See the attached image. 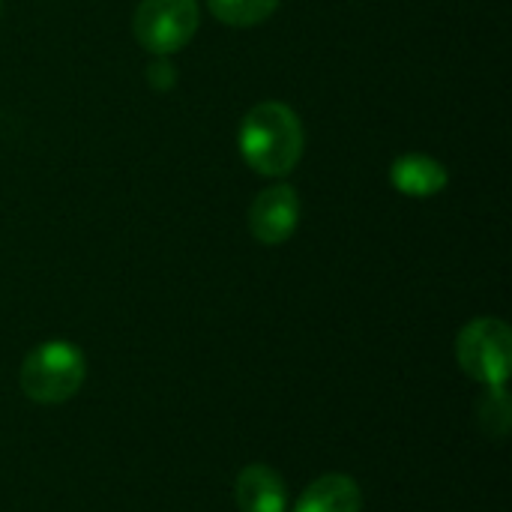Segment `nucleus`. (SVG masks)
I'll return each instance as SVG.
<instances>
[{"label":"nucleus","instance_id":"7","mask_svg":"<svg viewBox=\"0 0 512 512\" xmlns=\"http://www.w3.org/2000/svg\"><path fill=\"white\" fill-rule=\"evenodd\" d=\"M390 180L408 198H432L447 189L450 174L438 159H432L426 153H405L393 162Z\"/></svg>","mask_w":512,"mask_h":512},{"label":"nucleus","instance_id":"9","mask_svg":"<svg viewBox=\"0 0 512 512\" xmlns=\"http://www.w3.org/2000/svg\"><path fill=\"white\" fill-rule=\"evenodd\" d=\"M207 6L219 21L231 27H252L273 15L279 0H207Z\"/></svg>","mask_w":512,"mask_h":512},{"label":"nucleus","instance_id":"10","mask_svg":"<svg viewBox=\"0 0 512 512\" xmlns=\"http://www.w3.org/2000/svg\"><path fill=\"white\" fill-rule=\"evenodd\" d=\"M477 414H480V423L489 435L495 438H504L510 432V396L504 387H486L480 405H477Z\"/></svg>","mask_w":512,"mask_h":512},{"label":"nucleus","instance_id":"3","mask_svg":"<svg viewBox=\"0 0 512 512\" xmlns=\"http://www.w3.org/2000/svg\"><path fill=\"white\" fill-rule=\"evenodd\" d=\"M456 360L465 375L486 387H504L512 369V333L498 318H477L456 339Z\"/></svg>","mask_w":512,"mask_h":512},{"label":"nucleus","instance_id":"1","mask_svg":"<svg viewBox=\"0 0 512 512\" xmlns=\"http://www.w3.org/2000/svg\"><path fill=\"white\" fill-rule=\"evenodd\" d=\"M240 153L264 177H288L303 156L300 117L285 102H261L240 123Z\"/></svg>","mask_w":512,"mask_h":512},{"label":"nucleus","instance_id":"4","mask_svg":"<svg viewBox=\"0 0 512 512\" xmlns=\"http://www.w3.org/2000/svg\"><path fill=\"white\" fill-rule=\"evenodd\" d=\"M135 36L150 54H174L189 45L198 30L195 0H141L135 9Z\"/></svg>","mask_w":512,"mask_h":512},{"label":"nucleus","instance_id":"5","mask_svg":"<svg viewBox=\"0 0 512 512\" xmlns=\"http://www.w3.org/2000/svg\"><path fill=\"white\" fill-rule=\"evenodd\" d=\"M300 222V198L291 186L264 189L249 210V231L264 246L285 243Z\"/></svg>","mask_w":512,"mask_h":512},{"label":"nucleus","instance_id":"8","mask_svg":"<svg viewBox=\"0 0 512 512\" xmlns=\"http://www.w3.org/2000/svg\"><path fill=\"white\" fill-rule=\"evenodd\" d=\"M363 495L360 486L345 474H327L306 486L294 512H360Z\"/></svg>","mask_w":512,"mask_h":512},{"label":"nucleus","instance_id":"2","mask_svg":"<svg viewBox=\"0 0 512 512\" xmlns=\"http://www.w3.org/2000/svg\"><path fill=\"white\" fill-rule=\"evenodd\" d=\"M87 375V360L72 342H42L21 363V393L39 405H60L72 399Z\"/></svg>","mask_w":512,"mask_h":512},{"label":"nucleus","instance_id":"6","mask_svg":"<svg viewBox=\"0 0 512 512\" xmlns=\"http://www.w3.org/2000/svg\"><path fill=\"white\" fill-rule=\"evenodd\" d=\"M240 512H285L288 492L282 477L267 465H246L234 483Z\"/></svg>","mask_w":512,"mask_h":512}]
</instances>
